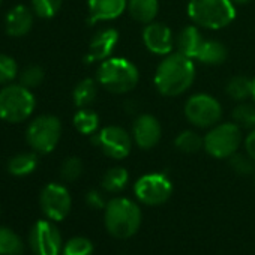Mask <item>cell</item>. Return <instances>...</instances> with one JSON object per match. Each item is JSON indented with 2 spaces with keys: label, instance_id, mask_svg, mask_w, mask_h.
<instances>
[{
  "label": "cell",
  "instance_id": "cell-22",
  "mask_svg": "<svg viewBox=\"0 0 255 255\" xmlns=\"http://www.w3.org/2000/svg\"><path fill=\"white\" fill-rule=\"evenodd\" d=\"M98 95V81L93 78H84L81 80L74 92H72V99L77 108H87L96 98Z\"/></svg>",
  "mask_w": 255,
  "mask_h": 255
},
{
  "label": "cell",
  "instance_id": "cell-24",
  "mask_svg": "<svg viewBox=\"0 0 255 255\" xmlns=\"http://www.w3.org/2000/svg\"><path fill=\"white\" fill-rule=\"evenodd\" d=\"M23 252L24 243L20 236L8 227H0V255H21Z\"/></svg>",
  "mask_w": 255,
  "mask_h": 255
},
{
  "label": "cell",
  "instance_id": "cell-8",
  "mask_svg": "<svg viewBox=\"0 0 255 255\" xmlns=\"http://www.w3.org/2000/svg\"><path fill=\"white\" fill-rule=\"evenodd\" d=\"M186 120L200 128L210 129L222 117V107L216 98L207 93H197L188 98L183 108Z\"/></svg>",
  "mask_w": 255,
  "mask_h": 255
},
{
  "label": "cell",
  "instance_id": "cell-32",
  "mask_svg": "<svg viewBox=\"0 0 255 255\" xmlns=\"http://www.w3.org/2000/svg\"><path fill=\"white\" fill-rule=\"evenodd\" d=\"M83 174V162L81 159L71 156L68 159L63 161L62 167H60V176L63 180L66 182H75L77 179H80Z\"/></svg>",
  "mask_w": 255,
  "mask_h": 255
},
{
  "label": "cell",
  "instance_id": "cell-3",
  "mask_svg": "<svg viewBox=\"0 0 255 255\" xmlns=\"http://www.w3.org/2000/svg\"><path fill=\"white\" fill-rule=\"evenodd\" d=\"M107 231L116 239L132 237L141 225V210L137 203L125 197H116L105 206Z\"/></svg>",
  "mask_w": 255,
  "mask_h": 255
},
{
  "label": "cell",
  "instance_id": "cell-27",
  "mask_svg": "<svg viewBox=\"0 0 255 255\" xmlns=\"http://www.w3.org/2000/svg\"><path fill=\"white\" fill-rule=\"evenodd\" d=\"M233 122L245 129H255V102H240L233 110Z\"/></svg>",
  "mask_w": 255,
  "mask_h": 255
},
{
  "label": "cell",
  "instance_id": "cell-33",
  "mask_svg": "<svg viewBox=\"0 0 255 255\" xmlns=\"http://www.w3.org/2000/svg\"><path fill=\"white\" fill-rule=\"evenodd\" d=\"M18 74V65L15 59L8 54H0V84L11 83Z\"/></svg>",
  "mask_w": 255,
  "mask_h": 255
},
{
  "label": "cell",
  "instance_id": "cell-36",
  "mask_svg": "<svg viewBox=\"0 0 255 255\" xmlns=\"http://www.w3.org/2000/svg\"><path fill=\"white\" fill-rule=\"evenodd\" d=\"M245 152L255 161V129H252L245 138Z\"/></svg>",
  "mask_w": 255,
  "mask_h": 255
},
{
  "label": "cell",
  "instance_id": "cell-7",
  "mask_svg": "<svg viewBox=\"0 0 255 255\" xmlns=\"http://www.w3.org/2000/svg\"><path fill=\"white\" fill-rule=\"evenodd\" d=\"M62 137V123L56 116L45 114L36 117L27 128L26 140L27 144L36 153L53 152Z\"/></svg>",
  "mask_w": 255,
  "mask_h": 255
},
{
  "label": "cell",
  "instance_id": "cell-21",
  "mask_svg": "<svg viewBox=\"0 0 255 255\" xmlns=\"http://www.w3.org/2000/svg\"><path fill=\"white\" fill-rule=\"evenodd\" d=\"M72 122L75 129L83 135H93L98 132L99 116L90 108H78V111L74 114Z\"/></svg>",
  "mask_w": 255,
  "mask_h": 255
},
{
  "label": "cell",
  "instance_id": "cell-2",
  "mask_svg": "<svg viewBox=\"0 0 255 255\" xmlns=\"http://www.w3.org/2000/svg\"><path fill=\"white\" fill-rule=\"evenodd\" d=\"M96 81L107 92L114 95H125L134 90L140 81L138 68L125 57H108L101 62Z\"/></svg>",
  "mask_w": 255,
  "mask_h": 255
},
{
  "label": "cell",
  "instance_id": "cell-15",
  "mask_svg": "<svg viewBox=\"0 0 255 255\" xmlns=\"http://www.w3.org/2000/svg\"><path fill=\"white\" fill-rule=\"evenodd\" d=\"M119 44V32L113 27L99 30L89 44V51L84 57L86 63L104 62L111 57L114 48Z\"/></svg>",
  "mask_w": 255,
  "mask_h": 255
},
{
  "label": "cell",
  "instance_id": "cell-18",
  "mask_svg": "<svg viewBox=\"0 0 255 255\" xmlns=\"http://www.w3.org/2000/svg\"><path fill=\"white\" fill-rule=\"evenodd\" d=\"M204 41L206 39L203 38L198 26L192 24V26H186L185 29H182V32L176 38V47H177L179 53L185 54L186 57L195 59L197 54L200 53Z\"/></svg>",
  "mask_w": 255,
  "mask_h": 255
},
{
  "label": "cell",
  "instance_id": "cell-14",
  "mask_svg": "<svg viewBox=\"0 0 255 255\" xmlns=\"http://www.w3.org/2000/svg\"><path fill=\"white\" fill-rule=\"evenodd\" d=\"M132 140L134 143L143 149L150 150L161 141L162 128L159 120L153 114H140L132 125Z\"/></svg>",
  "mask_w": 255,
  "mask_h": 255
},
{
  "label": "cell",
  "instance_id": "cell-29",
  "mask_svg": "<svg viewBox=\"0 0 255 255\" xmlns=\"http://www.w3.org/2000/svg\"><path fill=\"white\" fill-rule=\"evenodd\" d=\"M63 255H93V243L87 237H72L65 245Z\"/></svg>",
  "mask_w": 255,
  "mask_h": 255
},
{
  "label": "cell",
  "instance_id": "cell-10",
  "mask_svg": "<svg viewBox=\"0 0 255 255\" xmlns=\"http://www.w3.org/2000/svg\"><path fill=\"white\" fill-rule=\"evenodd\" d=\"M134 192L141 203L147 206H159L170 200L173 194V183L162 173H149L135 182Z\"/></svg>",
  "mask_w": 255,
  "mask_h": 255
},
{
  "label": "cell",
  "instance_id": "cell-34",
  "mask_svg": "<svg viewBox=\"0 0 255 255\" xmlns=\"http://www.w3.org/2000/svg\"><path fill=\"white\" fill-rule=\"evenodd\" d=\"M44 77H45V72L41 66H36V65L29 66L21 74V84L26 86L27 89H35L41 86V83L44 81Z\"/></svg>",
  "mask_w": 255,
  "mask_h": 255
},
{
  "label": "cell",
  "instance_id": "cell-23",
  "mask_svg": "<svg viewBox=\"0 0 255 255\" xmlns=\"http://www.w3.org/2000/svg\"><path fill=\"white\" fill-rule=\"evenodd\" d=\"M38 167V156L36 153H20L11 158L8 162V171L12 176L24 177L32 174Z\"/></svg>",
  "mask_w": 255,
  "mask_h": 255
},
{
  "label": "cell",
  "instance_id": "cell-26",
  "mask_svg": "<svg viewBox=\"0 0 255 255\" xmlns=\"http://www.w3.org/2000/svg\"><path fill=\"white\" fill-rule=\"evenodd\" d=\"M128 182H129V173L126 171V168L113 167L104 174L101 185L107 192H119L128 185Z\"/></svg>",
  "mask_w": 255,
  "mask_h": 255
},
{
  "label": "cell",
  "instance_id": "cell-28",
  "mask_svg": "<svg viewBox=\"0 0 255 255\" xmlns=\"http://www.w3.org/2000/svg\"><path fill=\"white\" fill-rule=\"evenodd\" d=\"M174 146L179 152L183 153H197L200 149H203V137H200L195 131H183L180 132L176 140Z\"/></svg>",
  "mask_w": 255,
  "mask_h": 255
},
{
  "label": "cell",
  "instance_id": "cell-31",
  "mask_svg": "<svg viewBox=\"0 0 255 255\" xmlns=\"http://www.w3.org/2000/svg\"><path fill=\"white\" fill-rule=\"evenodd\" d=\"M230 159V167L242 176H248L252 174L255 170V161L245 152V153H234L233 156L228 158Z\"/></svg>",
  "mask_w": 255,
  "mask_h": 255
},
{
  "label": "cell",
  "instance_id": "cell-11",
  "mask_svg": "<svg viewBox=\"0 0 255 255\" xmlns=\"http://www.w3.org/2000/svg\"><path fill=\"white\" fill-rule=\"evenodd\" d=\"M29 242L35 255H60L62 236L59 228L50 221H38L30 230Z\"/></svg>",
  "mask_w": 255,
  "mask_h": 255
},
{
  "label": "cell",
  "instance_id": "cell-37",
  "mask_svg": "<svg viewBox=\"0 0 255 255\" xmlns=\"http://www.w3.org/2000/svg\"><path fill=\"white\" fill-rule=\"evenodd\" d=\"M231 2H233L234 5H246V3L251 2V0H231Z\"/></svg>",
  "mask_w": 255,
  "mask_h": 255
},
{
  "label": "cell",
  "instance_id": "cell-20",
  "mask_svg": "<svg viewBox=\"0 0 255 255\" xmlns=\"http://www.w3.org/2000/svg\"><path fill=\"white\" fill-rule=\"evenodd\" d=\"M227 57H228V50L222 42L215 39H206L195 60L207 66H218L222 65L227 60Z\"/></svg>",
  "mask_w": 255,
  "mask_h": 255
},
{
  "label": "cell",
  "instance_id": "cell-16",
  "mask_svg": "<svg viewBox=\"0 0 255 255\" xmlns=\"http://www.w3.org/2000/svg\"><path fill=\"white\" fill-rule=\"evenodd\" d=\"M128 8V0H87L89 23L111 21L119 18Z\"/></svg>",
  "mask_w": 255,
  "mask_h": 255
},
{
  "label": "cell",
  "instance_id": "cell-30",
  "mask_svg": "<svg viewBox=\"0 0 255 255\" xmlns=\"http://www.w3.org/2000/svg\"><path fill=\"white\" fill-rule=\"evenodd\" d=\"M62 8V0H32V9L41 18H53Z\"/></svg>",
  "mask_w": 255,
  "mask_h": 255
},
{
  "label": "cell",
  "instance_id": "cell-35",
  "mask_svg": "<svg viewBox=\"0 0 255 255\" xmlns=\"http://www.w3.org/2000/svg\"><path fill=\"white\" fill-rule=\"evenodd\" d=\"M86 203L92 207V209H105L107 203L104 201V197L99 191H89L86 195Z\"/></svg>",
  "mask_w": 255,
  "mask_h": 255
},
{
  "label": "cell",
  "instance_id": "cell-9",
  "mask_svg": "<svg viewBox=\"0 0 255 255\" xmlns=\"http://www.w3.org/2000/svg\"><path fill=\"white\" fill-rule=\"evenodd\" d=\"M92 143L102 150L104 155L113 159H125L129 156L132 150V135L123 129L122 126L117 125H110L99 129L96 134L92 135Z\"/></svg>",
  "mask_w": 255,
  "mask_h": 255
},
{
  "label": "cell",
  "instance_id": "cell-19",
  "mask_svg": "<svg viewBox=\"0 0 255 255\" xmlns=\"http://www.w3.org/2000/svg\"><path fill=\"white\" fill-rule=\"evenodd\" d=\"M126 11L129 12L131 18H134L137 23L149 24L155 21L158 15L159 2L158 0H128Z\"/></svg>",
  "mask_w": 255,
  "mask_h": 255
},
{
  "label": "cell",
  "instance_id": "cell-39",
  "mask_svg": "<svg viewBox=\"0 0 255 255\" xmlns=\"http://www.w3.org/2000/svg\"><path fill=\"white\" fill-rule=\"evenodd\" d=\"M0 3H2V0H0Z\"/></svg>",
  "mask_w": 255,
  "mask_h": 255
},
{
  "label": "cell",
  "instance_id": "cell-12",
  "mask_svg": "<svg viewBox=\"0 0 255 255\" xmlns=\"http://www.w3.org/2000/svg\"><path fill=\"white\" fill-rule=\"evenodd\" d=\"M39 203L50 221H63L72 206L69 191L60 183H48L41 192Z\"/></svg>",
  "mask_w": 255,
  "mask_h": 255
},
{
  "label": "cell",
  "instance_id": "cell-1",
  "mask_svg": "<svg viewBox=\"0 0 255 255\" xmlns=\"http://www.w3.org/2000/svg\"><path fill=\"white\" fill-rule=\"evenodd\" d=\"M156 90L168 98L183 95L195 81L194 59L186 57L182 53H170L162 59L155 71Z\"/></svg>",
  "mask_w": 255,
  "mask_h": 255
},
{
  "label": "cell",
  "instance_id": "cell-6",
  "mask_svg": "<svg viewBox=\"0 0 255 255\" xmlns=\"http://www.w3.org/2000/svg\"><path fill=\"white\" fill-rule=\"evenodd\" d=\"M242 128L234 122L216 123L203 137V149L216 159L233 156L242 144Z\"/></svg>",
  "mask_w": 255,
  "mask_h": 255
},
{
  "label": "cell",
  "instance_id": "cell-38",
  "mask_svg": "<svg viewBox=\"0 0 255 255\" xmlns=\"http://www.w3.org/2000/svg\"><path fill=\"white\" fill-rule=\"evenodd\" d=\"M252 99L255 102V78H252Z\"/></svg>",
  "mask_w": 255,
  "mask_h": 255
},
{
  "label": "cell",
  "instance_id": "cell-5",
  "mask_svg": "<svg viewBox=\"0 0 255 255\" xmlns=\"http://www.w3.org/2000/svg\"><path fill=\"white\" fill-rule=\"evenodd\" d=\"M36 101L32 89L23 84H9L0 90V119L9 123L27 120L35 111Z\"/></svg>",
  "mask_w": 255,
  "mask_h": 255
},
{
  "label": "cell",
  "instance_id": "cell-25",
  "mask_svg": "<svg viewBox=\"0 0 255 255\" xmlns=\"http://www.w3.org/2000/svg\"><path fill=\"white\" fill-rule=\"evenodd\" d=\"M227 95L239 102H243L249 98H252V80L243 75L233 77L225 87Z\"/></svg>",
  "mask_w": 255,
  "mask_h": 255
},
{
  "label": "cell",
  "instance_id": "cell-17",
  "mask_svg": "<svg viewBox=\"0 0 255 255\" xmlns=\"http://www.w3.org/2000/svg\"><path fill=\"white\" fill-rule=\"evenodd\" d=\"M32 26H33V14L24 5L14 6L5 18V30L12 38H21L27 35Z\"/></svg>",
  "mask_w": 255,
  "mask_h": 255
},
{
  "label": "cell",
  "instance_id": "cell-13",
  "mask_svg": "<svg viewBox=\"0 0 255 255\" xmlns=\"http://www.w3.org/2000/svg\"><path fill=\"white\" fill-rule=\"evenodd\" d=\"M143 42L152 54L165 57L170 53H173L176 38L173 36V32L167 24L152 21L146 24L143 30Z\"/></svg>",
  "mask_w": 255,
  "mask_h": 255
},
{
  "label": "cell",
  "instance_id": "cell-4",
  "mask_svg": "<svg viewBox=\"0 0 255 255\" xmlns=\"http://www.w3.org/2000/svg\"><path fill=\"white\" fill-rule=\"evenodd\" d=\"M188 15L198 27L221 30L234 21L236 5L231 0H189Z\"/></svg>",
  "mask_w": 255,
  "mask_h": 255
}]
</instances>
